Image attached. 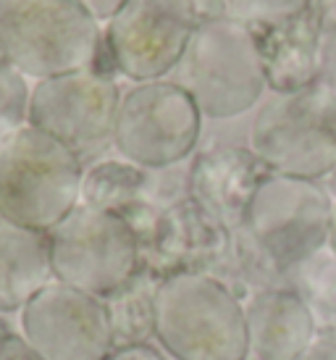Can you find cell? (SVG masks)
<instances>
[{
    "label": "cell",
    "instance_id": "1",
    "mask_svg": "<svg viewBox=\"0 0 336 360\" xmlns=\"http://www.w3.org/2000/svg\"><path fill=\"white\" fill-rule=\"evenodd\" d=\"M174 360H247L245 305L213 274H176L155 284V334Z\"/></svg>",
    "mask_w": 336,
    "mask_h": 360
},
{
    "label": "cell",
    "instance_id": "2",
    "mask_svg": "<svg viewBox=\"0 0 336 360\" xmlns=\"http://www.w3.org/2000/svg\"><path fill=\"white\" fill-rule=\"evenodd\" d=\"M0 53L32 82L103 69V24L74 0H0Z\"/></svg>",
    "mask_w": 336,
    "mask_h": 360
},
{
    "label": "cell",
    "instance_id": "3",
    "mask_svg": "<svg viewBox=\"0 0 336 360\" xmlns=\"http://www.w3.org/2000/svg\"><path fill=\"white\" fill-rule=\"evenodd\" d=\"M84 160L34 127L0 142V219L53 231L82 202Z\"/></svg>",
    "mask_w": 336,
    "mask_h": 360
},
{
    "label": "cell",
    "instance_id": "4",
    "mask_svg": "<svg viewBox=\"0 0 336 360\" xmlns=\"http://www.w3.org/2000/svg\"><path fill=\"white\" fill-rule=\"evenodd\" d=\"M174 79L205 119L226 121L247 113L268 92L255 32L234 19L200 21Z\"/></svg>",
    "mask_w": 336,
    "mask_h": 360
},
{
    "label": "cell",
    "instance_id": "5",
    "mask_svg": "<svg viewBox=\"0 0 336 360\" xmlns=\"http://www.w3.org/2000/svg\"><path fill=\"white\" fill-rule=\"evenodd\" d=\"M331 208L334 195L323 181L268 174L234 234L266 269L292 274L328 248Z\"/></svg>",
    "mask_w": 336,
    "mask_h": 360
},
{
    "label": "cell",
    "instance_id": "6",
    "mask_svg": "<svg viewBox=\"0 0 336 360\" xmlns=\"http://www.w3.org/2000/svg\"><path fill=\"white\" fill-rule=\"evenodd\" d=\"M250 150L271 174L326 181L336 174V90L316 82L271 92L250 127Z\"/></svg>",
    "mask_w": 336,
    "mask_h": 360
},
{
    "label": "cell",
    "instance_id": "7",
    "mask_svg": "<svg viewBox=\"0 0 336 360\" xmlns=\"http://www.w3.org/2000/svg\"><path fill=\"white\" fill-rule=\"evenodd\" d=\"M50 237L53 279L95 297H110L145 274L137 229L119 213L79 202Z\"/></svg>",
    "mask_w": 336,
    "mask_h": 360
},
{
    "label": "cell",
    "instance_id": "8",
    "mask_svg": "<svg viewBox=\"0 0 336 360\" xmlns=\"http://www.w3.org/2000/svg\"><path fill=\"white\" fill-rule=\"evenodd\" d=\"M202 121L195 101L174 79L139 82L121 95L113 148L139 169L166 171L195 155Z\"/></svg>",
    "mask_w": 336,
    "mask_h": 360
},
{
    "label": "cell",
    "instance_id": "9",
    "mask_svg": "<svg viewBox=\"0 0 336 360\" xmlns=\"http://www.w3.org/2000/svg\"><path fill=\"white\" fill-rule=\"evenodd\" d=\"M124 90L108 69H82L34 82L27 124L63 142L82 160L113 148Z\"/></svg>",
    "mask_w": 336,
    "mask_h": 360
},
{
    "label": "cell",
    "instance_id": "10",
    "mask_svg": "<svg viewBox=\"0 0 336 360\" xmlns=\"http://www.w3.org/2000/svg\"><path fill=\"white\" fill-rule=\"evenodd\" d=\"M198 24L192 0H127L103 27L105 60L131 84L168 79Z\"/></svg>",
    "mask_w": 336,
    "mask_h": 360
},
{
    "label": "cell",
    "instance_id": "11",
    "mask_svg": "<svg viewBox=\"0 0 336 360\" xmlns=\"http://www.w3.org/2000/svg\"><path fill=\"white\" fill-rule=\"evenodd\" d=\"M21 337L45 360H108L113 329L103 297L50 281L21 310Z\"/></svg>",
    "mask_w": 336,
    "mask_h": 360
},
{
    "label": "cell",
    "instance_id": "12",
    "mask_svg": "<svg viewBox=\"0 0 336 360\" xmlns=\"http://www.w3.org/2000/svg\"><path fill=\"white\" fill-rule=\"evenodd\" d=\"M142 248L145 274L160 281L176 274H210L234 255L237 240L224 221L184 192L160 205Z\"/></svg>",
    "mask_w": 336,
    "mask_h": 360
},
{
    "label": "cell",
    "instance_id": "13",
    "mask_svg": "<svg viewBox=\"0 0 336 360\" xmlns=\"http://www.w3.org/2000/svg\"><path fill=\"white\" fill-rule=\"evenodd\" d=\"M271 171L250 148L213 145L200 150L189 166L187 195L224 221L231 231L242 229L250 200Z\"/></svg>",
    "mask_w": 336,
    "mask_h": 360
},
{
    "label": "cell",
    "instance_id": "14",
    "mask_svg": "<svg viewBox=\"0 0 336 360\" xmlns=\"http://www.w3.org/2000/svg\"><path fill=\"white\" fill-rule=\"evenodd\" d=\"M250 30L255 32L257 48L263 56L268 92H297L321 82L323 37L313 3L297 16Z\"/></svg>",
    "mask_w": 336,
    "mask_h": 360
},
{
    "label": "cell",
    "instance_id": "15",
    "mask_svg": "<svg viewBox=\"0 0 336 360\" xmlns=\"http://www.w3.org/2000/svg\"><path fill=\"white\" fill-rule=\"evenodd\" d=\"M250 358L295 360L316 340V316L299 292L266 290L245 305Z\"/></svg>",
    "mask_w": 336,
    "mask_h": 360
},
{
    "label": "cell",
    "instance_id": "16",
    "mask_svg": "<svg viewBox=\"0 0 336 360\" xmlns=\"http://www.w3.org/2000/svg\"><path fill=\"white\" fill-rule=\"evenodd\" d=\"M150 174L155 171L139 169L124 158H103L84 169L82 202L119 213L137 229L139 240H145L150 224L160 210L150 192Z\"/></svg>",
    "mask_w": 336,
    "mask_h": 360
},
{
    "label": "cell",
    "instance_id": "17",
    "mask_svg": "<svg viewBox=\"0 0 336 360\" xmlns=\"http://www.w3.org/2000/svg\"><path fill=\"white\" fill-rule=\"evenodd\" d=\"M53 279L50 237L0 219V313L24 305Z\"/></svg>",
    "mask_w": 336,
    "mask_h": 360
},
{
    "label": "cell",
    "instance_id": "18",
    "mask_svg": "<svg viewBox=\"0 0 336 360\" xmlns=\"http://www.w3.org/2000/svg\"><path fill=\"white\" fill-rule=\"evenodd\" d=\"M155 284L158 279L142 274L124 290L105 297L113 329V352L145 345L155 334Z\"/></svg>",
    "mask_w": 336,
    "mask_h": 360
},
{
    "label": "cell",
    "instance_id": "19",
    "mask_svg": "<svg viewBox=\"0 0 336 360\" xmlns=\"http://www.w3.org/2000/svg\"><path fill=\"white\" fill-rule=\"evenodd\" d=\"M30 98V79L19 69H13L0 53V142L8 140L11 134L19 131L21 127H27Z\"/></svg>",
    "mask_w": 336,
    "mask_h": 360
},
{
    "label": "cell",
    "instance_id": "20",
    "mask_svg": "<svg viewBox=\"0 0 336 360\" xmlns=\"http://www.w3.org/2000/svg\"><path fill=\"white\" fill-rule=\"evenodd\" d=\"M313 0H221L224 16L247 27L276 24L310 8Z\"/></svg>",
    "mask_w": 336,
    "mask_h": 360
},
{
    "label": "cell",
    "instance_id": "21",
    "mask_svg": "<svg viewBox=\"0 0 336 360\" xmlns=\"http://www.w3.org/2000/svg\"><path fill=\"white\" fill-rule=\"evenodd\" d=\"M323 37V74L321 82L336 90V0H313Z\"/></svg>",
    "mask_w": 336,
    "mask_h": 360
},
{
    "label": "cell",
    "instance_id": "22",
    "mask_svg": "<svg viewBox=\"0 0 336 360\" xmlns=\"http://www.w3.org/2000/svg\"><path fill=\"white\" fill-rule=\"evenodd\" d=\"M0 360H45L32 345L19 334H3L0 337Z\"/></svg>",
    "mask_w": 336,
    "mask_h": 360
},
{
    "label": "cell",
    "instance_id": "23",
    "mask_svg": "<svg viewBox=\"0 0 336 360\" xmlns=\"http://www.w3.org/2000/svg\"><path fill=\"white\" fill-rule=\"evenodd\" d=\"M79 8H84L92 16V19L98 21V24H108L116 13H119V8L127 3V0H74Z\"/></svg>",
    "mask_w": 336,
    "mask_h": 360
},
{
    "label": "cell",
    "instance_id": "24",
    "mask_svg": "<svg viewBox=\"0 0 336 360\" xmlns=\"http://www.w3.org/2000/svg\"><path fill=\"white\" fill-rule=\"evenodd\" d=\"M295 360H336V340H313Z\"/></svg>",
    "mask_w": 336,
    "mask_h": 360
},
{
    "label": "cell",
    "instance_id": "25",
    "mask_svg": "<svg viewBox=\"0 0 336 360\" xmlns=\"http://www.w3.org/2000/svg\"><path fill=\"white\" fill-rule=\"evenodd\" d=\"M108 360H166V355H160L155 347H150L148 342H145V345H134V347L116 350Z\"/></svg>",
    "mask_w": 336,
    "mask_h": 360
},
{
    "label": "cell",
    "instance_id": "26",
    "mask_svg": "<svg viewBox=\"0 0 336 360\" xmlns=\"http://www.w3.org/2000/svg\"><path fill=\"white\" fill-rule=\"evenodd\" d=\"M328 252L336 258V195H334V208H331V229H328Z\"/></svg>",
    "mask_w": 336,
    "mask_h": 360
}]
</instances>
